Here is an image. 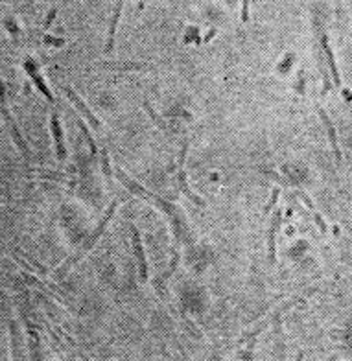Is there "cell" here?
Masks as SVG:
<instances>
[{
    "label": "cell",
    "mask_w": 352,
    "mask_h": 361,
    "mask_svg": "<svg viewBox=\"0 0 352 361\" xmlns=\"http://www.w3.org/2000/svg\"><path fill=\"white\" fill-rule=\"evenodd\" d=\"M57 9H59L57 6L56 8H52L50 9V13L46 15V22H44V28H46V30H48L50 26H52V22H54V19H56V15H57Z\"/></svg>",
    "instance_id": "obj_18"
},
{
    "label": "cell",
    "mask_w": 352,
    "mask_h": 361,
    "mask_svg": "<svg viewBox=\"0 0 352 361\" xmlns=\"http://www.w3.org/2000/svg\"><path fill=\"white\" fill-rule=\"evenodd\" d=\"M52 137H54V142H56V151L59 161H65L66 157V149H65V140H63V129H61V124H59V116L57 112H52Z\"/></svg>",
    "instance_id": "obj_10"
},
{
    "label": "cell",
    "mask_w": 352,
    "mask_h": 361,
    "mask_svg": "<svg viewBox=\"0 0 352 361\" xmlns=\"http://www.w3.org/2000/svg\"><path fill=\"white\" fill-rule=\"evenodd\" d=\"M63 90H65V94H66V98H68V100L72 102L74 107H76V111L80 112L83 118H87V122L90 124V126H92V127H94V129L102 127V124H100V120L96 118V114L90 111V109H88V105L85 104V102H83V100H81L78 94H76V90H72L70 87H65Z\"/></svg>",
    "instance_id": "obj_8"
},
{
    "label": "cell",
    "mask_w": 352,
    "mask_h": 361,
    "mask_svg": "<svg viewBox=\"0 0 352 361\" xmlns=\"http://www.w3.org/2000/svg\"><path fill=\"white\" fill-rule=\"evenodd\" d=\"M129 233H131V245H133L138 276L142 282H146L148 280V258H146V251L144 245H142V236H140V231L135 223H129Z\"/></svg>",
    "instance_id": "obj_4"
},
{
    "label": "cell",
    "mask_w": 352,
    "mask_h": 361,
    "mask_svg": "<svg viewBox=\"0 0 352 361\" xmlns=\"http://www.w3.org/2000/svg\"><path fill=\"white\" fill-rule=\"evenodd\" d=\"M297 197H299V199L303 201V203H304V207H306V209L310 210V214H312L313 221H315V225L319 227V231H321V233H323V234H327V223H325V219H323V217L319 216V212L315 210V205H313V201L310 199V197H308V195H306V193H304V192H297Z\"/></svg>",
    "instance_id": "obj_12"
},
{
    "label": "cell",
    "mask_w": 352,
    "mask_h": 361,
    "mask_svg": "<svg viewBox=\"0 0 352 361\" xmlns=\"http://www.w3.org/2000/svg\"><path fill=\"white\" fill-rule=\"evenodd\" d=\"M249 21V0H242V22Z\"/></svg>",
    "instance_id": "obj_17"
},
{
    "label": "cell",
    "mask_w": 352,
    "mask_h": 361,
    "mask_svg": "<svg viewBox=\"0 0 352 361\" xmlns=\"http://www.w3.org/2000/svg\"><path fill=\"white\" fill-rule=\"evenodd\" d=\"M293 88L297 90V94H304V68H301L299 74H297V80H295V83H293Z\"/></svg>",
    "instance_id": "obj_15"
},
{
    "label": "cell",
    "mask_w": 352,
    "mask_h": 361,
    "mask_svg": "<svg viewBox=\"0 0 352 361\" xmlns=\"http://www.w3.org/2000/svg\"><path fill=\"white\" fill-rule=\"evenodd\" d=\"M122 8H124V0H116V6H114V11H112L111 22H109V33H107V41H105V54H111L112 48H114V41H116V28H118V22H120V15H122Z\"/></svg>",
    "instance_id": "obj_9"
},
{
    "label": "cell",
    "mask_w": 352,
    "mask_h": 361,
    "mask_svg": "<svg viewBox=\"0 0 352 361\" xmlns=\"http://www.w3.org/2000/svg\"><path fill=\"white\" fill-rule=\"evenodd\" d=\"M186 151H188V138H184L183 140L181 153H179V161H177V171H176L177 190L183 193L184 197H188V199L192 201L194 205H198V207H205V201L201 199L199 195L190 188V185H188V175H186V168H184V164H186Z\"/></svg>",
    "instance_id": "obj_3"
},
{
    "label": "cell",
    "mask_w": 352,
    "mask_h": 361,
    "mask_svg": "<svg viewBox=\"0 0 352 361\" xmlns=\"http://www.w3.org/2000/svg\"><path fill=\"white\" fill-rule=\"evenodd\" d=\"M100 164H102V173H104L105 181H107V185L111 186L112 185V168H111V162H109V153H107V149L105 148H102L100 149Z\"/></svg>",
    "instance_id": "obj_13"
},
{
    "label": "cell",
    "mask_w": 352,
    "mask_h": 361,
    "mask_svg": "<svg viewBox=\"0 0 352 361\" xmlns=\"http://www.w3.org/2000/svg\"><path fill=\"white\" fill-rule=\"evenodd\" d=\"M120 203H122L120 199H116V201H112L111 205L107 207V210H105V214L102 216V219H100V223L96 225V229H94V231H92V234L88 236V240L85 241V243H83V247H81V249L78 251V253H76V256L68 260V264H66V265L78 264V262H80L81 258L85 256V255H87L88 251H90L92 247H94V245H96L98 240L102 238V234L105 233V229H107V225H109V221H111L112 214H114V212H116V209L120 207Z\"/></svg>",
    "instance_id": "obj_2"
},
{
    "label": "cell",
    "mask_w": 352,
    "mask_h": 361,
    "mask_svg": "<svg viewBox=\"0 0 352 361\" xmlns=\"http://www.w3.org/2000/svg\"><path fill=\"white\" fill-rule=\"evenodd\" d=\"M280 221H282V210L277 207L269 221V233H267V260L269 264L277 262V233H279Z\"/></svg>",
    "instance_id": "obj_6"
},
{
    "label": "cell",
    "mask_w": 352,
    "mask_h": 361,
    "mask_svg": "<svg viewBox=\"0 0 352 361\" xmlns=\"http://www.w3.org/2000/svg\"><path fill=\"white\" fill-rule=\"evenodd\" d=\"M114 175H116V179L120 181V185L124 186L131 195H136V197H140V199L150 201L152 205H155V207L166 216V219H168V223H170V229H172V234H174V247H172V249H181L183 245H186V243L192 241V229H190V223H188V219L184 216V212L177 207L176 203L164 199V197H160L157 193H153L152 190L144 188L138 181H135L131 175H128L120 166L114 168Z\"/></svg>",
    "instance_id": "obj_1"
},
{
    "label": "cell",
    "mask_w": 352,
    "mask_h": 361,
    "mask_svg": "<svg viewBox=\"0 0 352 361\" xmlns=\"http://www.w3.org/2000/svg\"><path fill=\"white\" fill-rule=\"evenodd\" d=\"M319 42H321V48H323V54H325V59H327L332 83H334V87L341 88V78H339L337 63H336V59H334V52H332V46H330V42H328V35L325 30H321L319 32Z\"/></svg>",
    "instance_id": "obj_5"
},
{
    "label": "cell",
    "mask_w": 352,
    "mask_h": 361,
    "mask_svg": "<svg viewBox=\"0 0 352 361\" xmlns=\"http://www.w3.org/2000/svg\"><path fill=\"white\" fill-rule=\"evenodd\" d=\"M78 124H80V129H81V133H83V137H85V140H87V144H88V149H90V155H96L100 149H98V146L96 142H94V138H92V135H90V131H88V127L85 126V122L78 120Z\"/></svg>",
    "instance_id": "obj_14"
},
{
    "label": "cell",
    "mask_w": 352,
    "mask_h": 361,
    "mask_svg": "<svg viewBox=\"0 0 352 361\" xmlns=\"http://www.w3.org/2000/svg\"><path fill=\"white\" fill-rule=\"evenodd\" d=\"M24 68H26V72L32 76V80H33V83L37 85V88H39L41 92H43V94L46 96V100H48V102H54V96H52V92H50L48 87H46V83H44V80H43V76L37 72V66H35V63H33L32 59H26Z\"/></svg>",
    "instance_id": "obj_11"
},
{
    "label": "cell",
    "mask_w": 352,
    "mask_h": 361,
    "mask_svg": "<svg viewBox=\"0 0 352 361\" xmlns=\"http://www.w3.org/2000/svg\"><path fill=\"white\" fill-rule=\"evenodd\" d=\"M277 197H279V188H273V192H271V199L267 201V205L264 207V216H267L269 214V210L275 207V201H277Z\"/></svg>",
    "instance_id": "obj_16"
},
{
    "label": "cell",
    "mask_w": 352,
    "mask_h": 361,
    "mask_svg": "<svg viewBox=\"0 0 352 361\" xmlns=\"http://www.w3.org/2000/svg\"><path fill=\"white\" fill-rule=\"evenodd\" d=\"M317 114H319L321 122H323V126L327 129V135H328V140H330V146H332V151H334V159H336L337 164H341L343 161V155H341V148H339V140H337V133H336V127H334V124L330 120V116H328V112L323 109V107H317Z\"/></svg>",
    "instance_id": "obj_7"
}]
</instances>
